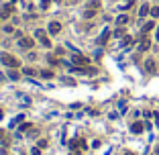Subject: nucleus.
<instances>
[{"label":"nucleus","mask_w":159,"mask_h":155,"mask_svg":"<svg viewBox=\"0 0 159 155\" xmlns=\"http://www.w3.org/2000/svg\"><path fill=\"white\" fill-rule=\"evenodd\" d=\"M149 47H151V43H149V39H145V37H143V41L139 43V51H147Z\"/></svg>","instance_id":"9d476101"},{"label":"nucleus","mask_w":159,"mask_h":155,"mask_svg":"<svg viewBox=\"0 0 159 155\" xmlns=\"http://www.w3.org/2000/svg\"><path fill=\"white\" fill-rule=\"evenodd\" d=\"M33 155H41V151H39V147H33V151H31Z\"/></svg>","instance_id":"a878e982"},{"label":"nucleus","mask_w":159,"mask_h":155,"mask_svg":"<svg viewBox=\"0 0 159 155\" xmlns=\"http://www.w3.org/2000/svg\"><path fill=\"white\" fill-rule=\"evenodd\" d=\"M72 63H76V65H88L90 59L84 57V55H80V53H74V55H72Z\"/></svg>","instance_id":"f03ea898"},{"label":"nucleus","mask_w":159,"mask_h":155,"mask_svg":"<svg viewBox=\"0 0 159 155\" xmlns=\"http://www.w3.org/2000/svg\"><path fill=\"white\" fill-rule=\"evenodd\" d=\"M39 74L43 78H47V80H49V78H53V72H51V70H43V72H39Z\"/></svg>","instance_id":"f3484780"},{"label":"nucleus","mask_w":159,"mask_h":155,"mask_svg":"<svg viewBox=\"0 0 159 155\" xmlns=\"http://www.w3.org/2000/svg\"><path fill=\"white\" fill-rule=\"evenodd\" d=\"M21 129H23V131H31V129H33V124H31V122H25Z\"/></svg>","instance_id":"4be33fe9"},{"label":"nucleus","mask_w":159,"mask_h":155,"mask_svg":"<svg viewBox=\"0 0 159 155\" xmlns=\"http://www.w3.org/2000/svg\"><path fill=\"white\" fill-rule=\"evenodd\" d=\"M41 8H49V0H41Z\"/></svg>","instance_id":"393cba45"},{"label":"nucleus","mask_w":159,"mask_h":155,"mask_svg":"<svg viewBox=\"0 0 159 155\" xmlns=\"http://www.w3.org/2000/svg\"><path fill=\"white\" fill-rule=\"evenodd\" d=\"M155 153H157V155H159V145H157V149H155Z\"/></svg>","instance_id":"cd10ccee"},{"label":"nucleus","mask_w":159,"mask_h":155,"mask_svg":"<svg viewBox=\"0 0 159 155\" xmlns=\"http://www.w3.org/2000/svg\"><path fill=\"white\" fill-rule=\"evenodd\" d=\"M108 37H110V31L106 29V31H104V33H102V35L98 37V41H96V43H98V45H104V43L108 41Z\"/></svg>","instance_id":"0eeeda50"},{"label":"nucleus","mask_w":159,"mask_h":155,"mask_svg":"<svg viewBox=\"0 0 159 155\" xmlns=\"http://www.w3.org/2000/svg\"><path fill=\"white\" fill-rule=\"evenodd\" d=\"M151 16L157 18V16H159V8H151Z\"/></svg>","instance_id":"5701e85b"},{"label":"nucleus","mask_w":159,"mask_h":155,"mask_svg":"<svg viewBox=\"0 0 159 155\" xmlns=\"http://www.w3.org/2000/svg\"><path fill=\"white\" fill-rule=\"evenodd\" d=\"M0 143L8 145V139H6V133H4V131H0Z\"/></svg>","instance_id":"6ab92c4d"},{"label":"nucleus","mask_w":159,"mask_h":155,"mask_svg":"<svg viewBox=\"0 0 159 155\" xmlns=\"http://www.w3.org/2000/svg\"><path fill=\"white\" fill-rule=\"evenodd\" d=\"M47 61H49L51 65H57V63H59V59H57V57H53V55H49V57H47Z\"/></svg>","instance_id":"a211bd4d"},{"label":"nucleus","mask_w":159,"mask_h":155,"mask_svg":"<svg viewBox=\"0 0 159 155\" xmlns=\"http://www.w3.org/2000/svg\"><path fill=\"white\" fill-rule=\"evenodd\" d=\"M55 2H59V0H55Z\"/></svg>","instance_id":"2f4dec72"},{"label":"nucleus","mask_w":159,"mask_h":155,"mask_svg":"<svg viewBox=\"0 0 159 155\" xmlns=\"http://www.w3.org/2000/svg\"><path fill=\"white\" fill-rule=\"evenodd\" d=\"M86 147V141L84 139H74L72 143H70V149L72 151H78V149H84Z\"/></svg>","instance_id":"20e7f679"},{"label":"nucleus","mask_w":159,"mask_h":155,"mask_svg":"<svg viewBox=\"0 0 159 155\" xmlns=\"http://www.w3.org/2000/svg\"><path fill=\"white\" fill-rule=\"evenodd\" d=\"M8 78H10V80H18V78H21V74H18L16 70H10V72H8Z\"/></svg>","instance_id":"ddd939ff"},{"label":"nucleus","mask_w":159,"mask_h":155,"mask_svg":"<svg viewBox=\"0 0 159 155\" xmlns=\"http://www.w3.org/2000/svg\"><path fill=\"white\" fill-rule=\"evenodd\" d=\"M153 27H155V23H145V25H143V33H149Z\"/></svg>","instance_id":"2eb2a0df"},{"label":"nucleus","mask_w":159,"mask_h":155,"mask_svg":"<svg viewBox=\"0 0 159 155\" xmlns=\"http://www.w3.org/2000/svg\"><path fill=\"white\" fill-rule=\"evenodd\" d=\"M18 155H25V153H18Z\"/></svg>","instance_id":"7c9ffc66"},{"label":"nucleus","mask_w":159,"mask_h":155,"mask_svg":"<svg viewBox=\"0 0 159 155\" xmlns=\"http://www.w3.org/2000/svg\"><path fill=\"white\" fill-rule=\"evenodd\" d=\"M149 12H151V10H149V6H147V4H143V6L139 8V14H141V16H147Z\"/></svg>","instance_id":"f8f14e48"},{"label":"nucleus","mask_w":159,"mask_h":155,"mask_svg":"<svg viewBox=\"0 0 159 155\" xmlns=\"http://www.w3.org/2000/svg\"><path fill=\"white\" fill-rule=\"evenodd\" d=\"M126 21H128V16H126V14H120L119 18H116V25H124Z\"/></svg>","instance_id":"dca6fc26"},{"label":"nucleus","mask_w":159,"mask_h":155,"mask_svg":"<svg viewBox=\"0 0 159 155\" xmlns=\"http://www.w3.org/2000/svg\"><path fill=\"white\" fill-rule=\"evenodd\" d=\"M0 118H2V110H0Z\"/></svg>","instance_id":"c85d7f7f"},{"label":"nucleus","mask_w":159,"mask_h":155,"mask_svg":"<svg viewBox=\"0 0 159 155\" xmlns=\"http://www.w3.org/2000/svg\"><path fill=\"white\" fill-rule=\"evenodd\" d=\"M114 35H116V37H122V35H124V29H122V27L116 29V33H114Z\"/></svg>","instance_id":"b1692460"},{"label":"nucleus","mask_w":159,"mask_h":155,"mask_svg":"<svg viewBox=\"0 0 159 155\" xmlns=\"http://www.w3.org/2000/svg\"><path fill=\"white\" fill-rule=\"evenodd\" d=\"M143 129H145L143 122H133V124H131V131H133V133H143Z\"/></svg>","instance_id":"6e6552de"},{"label":"nucleus","mask_w":159,"mask_h":155,"mask_svg":"<svg viewBox=\"0 0 159 155\" xmlns=\"http://www.w3.org/2000/svg\"><path fill=\"white\" fill-rule=\"evenodd\" d=\"M0 61H2L6 68H10V70H16V68L21 65V61H18L14 55H10V53H2V55H0Z\"/></svg>","instance_id":"f257e3e1"},{"label":"nucleus","mask_w":159,"mask_h":155,"mask_svg":"<svg viewBox=\"0 0 159 155\" xmlns=\"http://www.w3.org/2000/svg\"><path fill=\"white\" fill-rule=\"evenodd\" d=\"M94 14H96V10H92V8H88V10H86V18H92Z\"/></svg>","instance_id":"412c9836"},{"label":"nucleus","mask_w":159,"mask_h":155,"mask_svg":"<svg viewBox=\"0 0 159 155\" xmlns=\"http://www.w3.org/2000/svg\"><path fill=\"white\" fill-rule=\"evenodd\" d=\"M23 72H25V74H27V76H35V74H37V72H35V70H33V68H25V70H23Z\"/></svg>","instance_id":"aec40b11"},{"label":"nucleus","mask_w":159,"mask_h":155,"mask_svg":"<svg viewBox=\"0 0 159 155\" xmlns=\"http://www.w3.org/2000/svg\"><path fill=\"white\" fill-rule=\"evenodd\" d=\"M145 70L153 74V72H155V61H153V59H147V61H145Z\"/></svg>","instance_id":"9b49d317"},{"label":"nucleus","mask_w":159,"mask_h":155,"mask_svg":"<svg viewBox=\"0 0 159 155\" xmlns=\"http://www.w3.org/2000/svg\"><path fill=\"white\" fill-rule=\"evenodd\" d=\"M10 10H12V6H2L0 8V18H8L10 16Z\"/></svg>","instance_id":"1a4fd4ad"},{"label":"nucleus","mask_w":159,"mask_h":155,"mask_svg":"<svg viewBox=\"0 0 159 155\" xmlns=\"http://www.w3.org/2000/svg\"><path fill=\"white\" fill-rule=\"evenodd\" d=\"M155 39L159 41V27H157V31H155Z\"/></svg>","instance_id":"bb28decb"},{"label":"nucleus","mask_w":159,"mask_h":155,"mask_svg":"<svg viewBox=\"0 0 159 155\" xmlns=\"http://www.w3.org/2000/svg\"><path fill=\"white\" fill-rule=\"evenodd\" d=\"M18 45L23 47V49H33V45H35V41L33 39H29V37H23L21 41H18Z\"/></svg>","instance_id":"423d86ee"},{"label":"nucleus","mask_w":159,"mask_h":155,"mask_svg":"<svg viewBox=\"0 0 159 155\" xmlns=\"http://www.w3.org/2000/svg\"><path fill=\"white\" fill-rule=\"evenodd\" d=\"M88 8L96 10V8H100V2H98V0H92V2H88Z\"/></svg>","instance_id":"4468645a"},{"label":"nucleus","mask_w":159,"mask_h":155,"mask_svg":"<svg viewBox=\"0 0 159 155\" xmlns=\"http://www.w3.org/2000/svg\"><path fill=\"white\" fill-rule=\"evenodd\" d=\"M126 155H135V153H126Z\"/></svg>","instance_id":"c756f323"},{"label":"nucleus","mask_w":159,"mask_h":155,"mask_svg":"<svg viewBox=\"0 0 159 155\" xmlns=\"http://www.w3.org/2000/svg\"><path fill=\"white\" fill-rule=\"evenodd\" d=\"M35 35H37V39L41 41V45L51 47V41H49V37H47V35H45V31H43V29H37V33H35Z\"/></svg>","instance_id":"7ed1b4c3"},{"label":"nucleus","mask_w":159,"mask_h":155,"mask_svg":"<svg viewBox=\"0 0 159 155\" xmlns=\"http://www.w3.org/2000/svg\"><path fill=\"white\" fill-rule=\"evenodd\" d=\"M47 31H49L51 35H57V33L61 31V25H59L57 21H51V23H49V27H47Z\"/></svg>","instance_id":"39448f33"}]
</instances>
